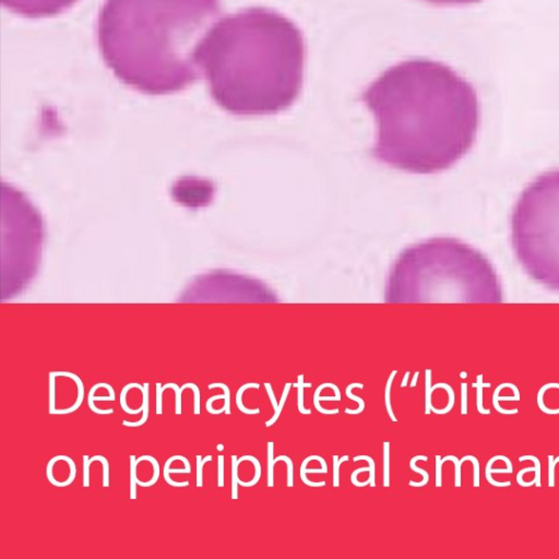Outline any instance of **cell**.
<instances>
[{
	"mask_svg": "<svg viewBox=\"0 0 559 559\" xmlns=\"http://www.w3.org/2000/svg\"><path fill=\"white\" fill-rule=\"evenodd\" d=\"M426 395H425V414H429L431 412V369H426Z\"/></svg>",
	"mask_w": 559,
	"mask_h": 559,
	"instance_id": "obj_31",
	"label": "cell"
},
{
	"mask_svg": "<svg viewBox=\"0 0 559 559\" xmlns=\"http://www.w3.org/2000/svg\"><path fill=\"white\" fill-rule=\"evenodd\" d=\"M527 460H532V461L535 463V466H532V468H526V469H522L519 473L518 475H516V479L521 478L523 475H525L526 473L528 472H535V485L537 487H541V463H540V460L537 459L536 457L534 456H523V457H520L519 458V461L522 462V461H527Z\"/></svg>",
	"mask_w": 559,
	"mask_h": 559,
	"instance_id": "obj_10",
	"label": "cell"
},
{
	"mask_svg": "<svg viewBox=\"0 0 559 559\" xmlns=\"http://www.w3.org/2000/svg\"><path fill=\"white\" fill-rule=\"evenodd\" d=\"M499 401H520L519 389L512 384H501L493 393V404L496 411L501 414H516L518 409H505L499 405Z\"/></svg>",
	"mask_w": 559,
	"mask_h": 559,
	"instance_id": "obj_7",
	"label": "cell"
},
{
	"mask_svg": "<svg viewBox=\"0 0 559 559\" xmlns=\"http://www.w3.org/2000/svg\"><path fill=\"white\" fill-rule=\"evenodd\" d=\"M180 455H176V456H173L169 458L167 461L165 462V465H164V471H163V474H164V478L166 480V483L169 484L171 486H174V487H187L189 485V482L188 480H185V482H176V480H173L171 478V476H169V473H186V474H189L190 472H192V470H189L187 468L185 469H174L172 470L171 469V464L172 462H174L175 460L179 459Z\"/></svg>",
	"mask_w": 559,
	"mask_h": 559,
	"instance_id": "obj_8",
	"label": "cell"
},
{
	"mask_svg": "<svg viewBox=\"0 0 559 559\" xmlns=\"http://www.w3.org/2000/svg\"><path fill=\"white\" fill-rule=\"evenodd\" d=\"M350 457L346 455L339 458L338 455H333V487L340 486V466L342 463L349 461Z\"/></svg>",
	"mask_w": 559,
	"mask_h": 559,
	"instance_id": "obj_30",
	"label": "cell"
},
{
	"mask_svg": "<svg viewBox=\"0 0 559 559\" xmlns=\"http://www.w3.org/2000/svg\"><path fill=\"white\" fill-rule=\"evenodd\" d=\"M209 389H214V388H221L222 390L224 391L225 393V404H224V408H225V414L226 415H230L231 414V392H230V388L228 387V385H224V384H211L209 385L208 387Z\"/></svg>",
	"mask_w": 559,
	"mask_h": 559,
	"instance_id": "obj_34",
	"label": "cell"
},
{
	"mask_svg": "<svg viewBox=\"0 0 559 559\" xmlns=\"http://www.w3.org/2000/svg\"><path fill=\"white\" fill-rule=\"evenodd\" d=\"M354 388H360V389H363V388H364V385H363V384H351V385H349L348 387H346V389H345V394H346V397H348V398L351 399V400L356 401V402L358 403V404H359V407H358L357 409L345 408V411H344V412H345L346 414H353V415H355V414L362 413V412L364 411V409H365V401H364L362 398H359V397H357V395H354V394L352 393V390H353Z\"/></svg>",
	"mask_w": 559,
	"mask_h": 559,
	"instance_id": "obj_14",
	"label": "cell"
},
{
	"mask_svg": "<svg viewBox=\"0 0 559 559\" xmlns=\"http://www.w3.org/2000/svg\"><path fill=\"white\" fill-rule=\"evenodd\" d=\"M460 377H461V378H463V379H464V378H466V377H468V374H466L465 371H463V372H461V374H460Z\"/></svg>",
	"mask_w": 559,
	"mask_h": 559,
	"instance_id": "obj_48",
	"label": "cell"
},
{
	"mask_svg": "<svg viewBox=\"0 0 559 559\" xmlns=\"http://www.w3.org/2000/svg\"><path fill=\"white\" fill-rule=\"evenodd\" d=\"M362 100L376 120L374 157L401 171H444L476 140V91L442 62L402 61L369 84Z\"/></svg>",
	"mask_w": 559,
	"mask_h": 559,
	"instance_id": "obj_1",
	"label": "cell"
},
{
	"mask_svg": "<svg viewBox=\"0 0 559 559\" xmlns=\"http://www.w3.org/2000/svg\"><path fill=\"white\" fill-rule=\"evenodd\" d=\"M559 463V457L555 458L553 455L548 456V486H555V468Z\"/></svg>",
	"mask_w": 559,
	"mask_h": 559,
	"instance_id": "obj_36",
	"label": "cell"
},
{
	"mask_svg": "<svg viewBox=\"0 0 559 559\" xmlns=\"http://www.w3.org/2000/svg\"><path fill=\"white\" fill-rule=\"evenodd\" d=\"M442 486V462L439 455L436 456V487Z\"/></svg>",
	"mask_w": 559,
	"mask_h": 559,
	"instance_id": "obj_41",
	"label": "cell"
},
{
	"mask_svg": "<svg viewBox=\"0 0 559 559\" xmlns=\"http://www.w3.org/2000/svg\"><path fill=\"white\" fill-rule=\"evenodd\" d=\"M439 388L444 389V390L448 392V395H449L448 405L445 406L444 408H442V409H438V408H436V407H434V406H431V411H433V412L436 413V414H447V413H449V412L451 411L452 407H454V405H455V401H456L455 391H454V389H452V388H451L449 385H447V384H437V385H435V386L431 387V390L435 391L436 389H439Z\"/></svg>",
	"mask_w": 559,
	"mask_h": 559,
	"instance_id": "obj_16",
	"label": "cell"
},
{
	"mask_svg": "<svg viewBox=\"0 0 559 559\" xmlns=\"http://www.w3.org/2000/svg\"><path fill=\"white\" fill-rule=\"evenodd\" d=\"M217 486L224 487V456L217 457Z\"/></svg>",
	"mask_w": 559,
	"mask_h": 559,
	"instance_id": "obj_40",
	"label": "cell"
},
{
	"mask_svg": "<svg viewBox=\"0 0 559 559\" xmlns=\"http://www.w3.org/2000/svg\"><path fill=\"white\" fill-rule=\"evenodd\" d=\"M473 388H476L477 389V394H476V406H477V411L480 413V414H491V411L490 409H486L484 408L483 406V389L484 388H491L492 385L488 383V384H484L483 383V375H478L477 376V381L475 384L472 385Z\"/></svg>",
	"mask_w": 559,
	"mask_h": 559,
	"instance_id": "obj_15",
	"label": "cell"
},
{
	"mask_svg": "<svg viewBox=\"0 0 559 559\" xmlns=\"http://www.w3.org/2000/svg\"><path fill=\"white\" fill-rule=\"evenodd\" d=\"M259 387H260L259 384H246V385H243L242 387L238 389V391L236 393V405H237V407H238V409L240 412H243L245 414H248V415H253V414H259L260 413L259 408H252V409L247 408L243 404V394L247 390V389H250V388L259 389Z\"/></svg>",
	"mask_w": 559,
	"mask_h": 559,
	"instance_id": "obj_11",
	"label": "cell"
},
{
	"mask_svg": "<svg viewBox=\"0 0 559 559\" xmlns=\"http://www.w3.org/2000/svg\"><path fill=\"white\" fill-rule=\"evenodd\" d=\"M313 456H310L308 458H306L305 460H304L303 463H302V466H301V477H302V480L304 483H305L306 485L310 486V487H323L325 486V482H318V483H315V482H311V480H309L307 477H306V473H325V471L323 469H320V470H317V469H307V464L308 462L313 461Z\"/></svg>",
	"mask_w": 559,
	"mask_h": 559,
	"instance_id": "obj_13",
	"label": "cell"
},
{
	"mask_svg": "<svg viewBox=\"0 0 559 559\" xmlns=\"http://www.w3.org/2000/svg\"><path fill=\"white\" fill-rule=\"evenodd\" d=\"M426 2L437 6H463L476 4L480 0H426Z\"/></svg>",
	"mask_w": 559,
	"mask_h": 559,
	"instance_id": "obj_33",
	"label": "cell"
},
{
	"mask_svg": "<svg viewBox=\"0 0 559 559\" xmlns=\"http://www.w3.org/2000/svg\"><path fill=\"white\" fill-rule=\"evenodd\" d=\"M196 459H197V487L200 488L203 486V466L207 462H211L213 458H212L211 455L204 458H202L201 455H197Z\"/></svg>",
	"mask_w": 559,
	"mask_h": 559,
	"instance_id": "obj_25",
	"label": "cell"
},
{
	"mask_svg": "<svg viewBox=\"0 0 559 559\" xmlns=\"http://www.w3.org/2000/svg\"><path fill=\"white\" fill-rule=\"evenodd\" d=\"M77 0H2L10 11L27 18H44L58 15L70 8Z\"/></svg>",
	"mask_w": 559,
	"mask_h": 559,
	"instance_id": "obj_6",
	"label": "cell"
},
{
	"mask_svg": "<svg viewBox=\"0 0 559 559\" xmlns=\"http://www.w3.org/2000/svg\"><path fill=\"white\" fill-rule=\"evenodd\" d=\"M188 388H189V389H192V390H193L194 393H195V395H194V401H195V403H194V413H195L196 415H199L200 412H201V407H200L201 395H200L199 388H198V386L195 385V384L188 383V384L183 385L180 389H181V391H183V390H185V389H188Z\"/></svg>",
	"mask_w": 559,
	"mask_h": 559,
	"instance_id": "obj_28",
	"label": "cell"
},
{
	"mask_svg": "<svg viewBox=\"0 0 559 559\" xmlns=\"http://www.w3.org/2000/svg\"><path fill=\"white\" fill-rule=\"evenodd\" d=\"M398 374L397 370H393L390 376H389L388 378V381H387V385H386V390H385V403H386V407H387V412L389 414V417H390L392 422H398V419L394 416L393 414V409H392V406H391V387H392V383H393V379H394V376Z\"/></svg>",
	"mask_w": 559,
	"mask_h": 559,
	"instance_id": "obj_19",
	"label": "cell"
},
{
	"mask_svg": "<svg viewBox=\"0 0 559 559\" xmlns=\"http://www.w3.org/2000/svg\"><path fill=\"white\" fill-rule=\"evenodd\" d=\"M140 478L137 475V458L136 456H130V498L136 499L137 498V490L136 486L138 485V480Z\"/></svg>",
	"mask_w": 559,
	"mask_h": 559,
	"instance_id": "obj_21",
	"label": "cell"
},
{
	"mask_svg": "<svg viewBox=\"0 0 559 559\" xmlns=\"http://www.w3.org/2000/svg\"><path fill=\"white\" fill-rule=\"evenodd\" d=\"M311 387H313V385H311L310 383H308V384L304 383V375H300L297 384H293V388L299 389V395H297V406H299V411L304 415L311 414V409L305 408V406H304V389L311 388Z\"/></svg>",
	"mask_w": 559,
	"mask_h": 559,
	"instance_id": "obj_18",
	"label": "cell"
},
{
	"mask_svg": "<svg viewBox=\"0 0 559 559\" xmlns=\"http://www.w3.org/2000/svg\"><path fill=\"white\" fill-rule=\"evenodd\" d=\"M420 460H423V461H427L428 457L423 456V455H421V456H415L414 458H412L411 462H409V468H411V470H413L414 472L420 473L421 475L423 476V479H422V482H420V483H417V482H409V486H413V487H423V486H425V485L428 483V480H429V474H428V472H426L425 470H423V469L419 468V466L416 465V462H417V461H420Z\"/></svg>",
	"mask_w": 559,
	"mask_h": 559,
	"instance_id": "obj_12",
	"label": "cell"
},
{
	"mask_svg": "<svg viewBox=\"0 0 559 559\" xmlns=\"http://www.w3.org/2000/svg\"><path fill=\"white\" fill-rule=\"evenodd\" d=\"M265 388H266V390H267V392H268V394H269V399H270V401H271V403H272V406H273L274 411H275V409L278 408L279 403L277 402V399H275V395H274V393H273L272 387H271L270 384L266 383V384H265Z\"/></svg>",
	"mask_w": 559,
	"mask_h": 559,
	"instance_id": "obj_44",
	"label": "cell"
},
{
	"mask_svg": "<svg viewBox=\"0 0 559 559\" xmlns=\"http://www.w3.org/2000/svg\"><path fill=\"white\" fill-rule=\"evenodd\" d=\"M238 459L236 455L232 456V499L238 498Z\"/></svg>",
	"mask_w": 559,
	"mask_h": 559,
	"instance_id": "obj_23",
	"label": "cell"
},
{
	"mask_svg": "<svg viewBox=\"0 0 559 559\" xmlns=\"http://www.w3.org/2000/svg\"><path fill=\"white\" fill-rule=\"evenodd\" d=\"M384 486L390 487V443L384 442Z\"/></svg>",
	"mask_w": 559,
	"mask_h": 559,
	"instance_id": "obj_24",
	"label": "cell"
},
{
	"mask_svg": "<svg viewBox=\"0 0 559 559\" xmlns=\"http://www.w3.org/2000/svg\"><path fill=\"white\" fill-rule=\"evenodd\" d=\"M468 461H471L473 463V468H474V487H478L479 486V463H478V460L473 457V456H468Z\"/></svg>",
	"mask_w": 559,
	"mask_h": 559,
	"instance_id": "obj_43",
	"label": "cell"
},
{
	"mask_svg": "<svg viewBox=\"0 0 559 559\" xmlns=\"http://www.w3.org/2000/svg\"><path fill=\"white\" fill-rule=\"evenodd\" d=\"M279 461H284L287 464V487L294 486V465L291 458L287 456H279L278 458H274V463Z\"/></svg>",
	"mask_w": 559,
	"mask_h": 559,
	"instance_id": "obj_29",
	"label": "cell"
},
{
	"mask_svg": "<svg viewBox=\"0 0 559 559\" xmlns=\"http://www.w3.org/2000/svg\"><path fill=\"white\" fill-rule=\"evenodd\" d=\"M419 376H420V371H416L415 375H414V377H413L412 383H411V385H409L412 388L416 387V385H417V379H419Z\"/></svg>",
	"mask_w": 559,
	"mask_h": 559,
	"instance_id": "obj_46",
	"label": "cell"
},
{
	"mask_svg": "<svg viewBox=\"0 0 559 559\" xmlns=\"http://www.w3.org/2000/svg\"><path fill=\"white\" fill-rule=\"evenodd\" d=\"M445 461H452V462L455 463V468H456V487H460V486H461V465H462V462H461V461H459L458 458L455 457V456H447V457H444L443 459H441L442 464H443Z\"/></svg>",
	"mask_w": 559,
	"mask_h": 559,
	"instance_id": "obj_35",
	"label": "cell"
},
{
	"mask_svg": "<svg viewBox=\"0 0 559 559\" xmlns=\"http://www.w3.org/2000/svg\"><path fill=\"white\" fill-rule=\"evenodd\" d=\"M305 58L301 30L266 8L224 17L197 52L213 100L238 116L272 115L291 107L301 93Z\"/></svg>",
	"mask_w": 559,
	"mask_h": 559,
	"instance_id": "obj_2",
	"label": "cell"
},
{
	"mask_svg": "<svg viewBox=\"0 0 559 559\" xmlns=\"http://www.w3.org/2000/svg\"><path fill=\"white\" fill-rule=\"evenodd\" d=\"M246 460H247V461H250V462L254 465V471H256V472H254V476H253V478H252L251 480H249V482H244V480H240V478H239V479H238V484H239L240 486H243V487H252V486H254V485H256V484L259 482V479H260V477H261V464H260V462L258 461V459H257V458H254L253 456H250V455H247V456H244V457H242V458H239V459H238V462H239V464H240L242 462L246 461Z\"/></svg>",
	"mask_w": 559,
	"mask_h": 559,
	"instance_id": "obj_9",
	"label": "cell"
},
{
	"mask_svg": "<svg viewBox=\"0 0 559 559\" xmlns=\"http://www.w3.org/2000/svg\"><path fill=\"white\" fill-rule=\"evenodd\" d=\"M220 0H106L97 38L106 65L141 93L179 92L199 78L197 52Z\"/></svg>",
	"mask_w": 559,
	"mask_h": 559,
	"instance_id": "obj_3",
	"label": "cell"
},
{
	"mask_svg": "<svg viewBox=\"0 0 559 559\" xmlns=\"http://www.w3.org/2000/svg\"><path fill=\"white\" fill-rule=\"evenodd\" d=\"M216 449H217L218 451H223V450H224V445H223L222 443L217 444V445H216Z\"/></svg>",
	"mask_w": 559,
	"mask_h": 559,
	"instance_id": "obj_47",
	"label": "cell"
},
{
	"mask_svg": "<svg viewBox=\"0 0 559 559\" xmlns=\"http://www.w3.org/2000/svg\"><path fill=\"white\" fill-rule=\"evenodd\" d=\"M90 458L88 455H83V486L90 487Z\"/></svg>",
	"mask_w": 559,
	"mask_h": 559,
	"instance_id": "obj_39",
	"label": "cell"
},
{
	"mask_svg": "<svg viewBox=\"0 0 559 559\" xmlns=\"http://www.w3.org/2000/svg\"><path fill=\"white\" fill-rule=\"evenodd\" d=\"M551 388H557L559 389V384H547L545 385L541 388V390L539 391V393H537V404H539V407L541 411L543 413H546V414H559V408H554V409H550L548 407L545 406L544 402H543V398H544V393L545 391H547L548 389H551Z\"/></svg>",
	"mask_w": 559,
	"mask_h": 559,
	"instance_id": "obj_22",
	"label": "cell"
},
{
	"mask_svg": "<svg viewBox=\"0 0 559 559\" xmlns=\"http://www.w3.org/2000/svg\"><path fill=\"white\" fill-rule=\"evenodd\" d=\"M273 442H268V486L273 487V466H274V458H273Z\"/></svg>",
	"mask_w": 559,
	"mask_h": 559,
	"instance_id": "obj_27",
	"label": "cell"
},
{
	"mask_svg": "<svg viewBox=\"0 0 559 559\" xmlns=\"http://www.w3.org/2000/svg\"><path fill=\"white\" fill-rule=\"evenodd\" d=\"M169 388H172L175 391V413L177 415L181 414V389L178 387V385L171 383L169 384Z\"/></svg>",
	"mask_w": 559,
	"mask_h": 559,
	"instance_id": "obj_37",
	"label": "cell"
},
{
	"mask_svg": "<svg viewBox=\"0 0 559 559\" xmlns=\"http://www.w3.org/2000/svg\"><path fill=\"white\" fill-rule=\"evenodd\" d=\"M461 414H468V385H461Z\"/></svg>",
	"mask_w": 559,
	"mask_h": 559,
	"instance_id": "obj_42",
	"label": "cell"
},
{
	"mask_svg": "<svg viewBox=\"0 0 559 559\" xmlns=\"http://www.w3.org/2000/svg\"><path fill=\"white\" fill-rule=\"evenodd\" d=\"M116 399V395H111L109 394L108 397H95L94 394H92L89 392V395H88V405L90 407L91 411H93L94 413L96 414H100V415H108V414H113L114 413V409L113 408H107V409H102V408H98L94 405V401H109V402H114Z\"/></svg>",
	"mask_w": 559,
	"mask_h": 559,
	"instance_id": "obj_17",
	"label": "cell"
},
{
	"mask_svg": "<svg viewBox=\"0 0 559 559\" xmlns=\"http://www.w3.org/2000/svg\"><path fill=\"white\" fill-rule=\"evenodd\" d=\"M225 398H226V397H225V393H224V394H220V395H213V397H211V398L207 401V404H206L207 411H208L210 414H213V415L221 414V413L225 412L224 406H223L222 408H220V409H215V408L212 407V403H213L214 401H216V400H222V399L225 400Z\"/></svg>",
	"mask_w": 559,
	"mask_h": 559,
	"instance_id": "obj_38",
	"label": "cell"
},
{
	"mask_svg": "<svg viewBox=\"0 0 559 559\" xmlns=\"http://www.w3.org/2000/svg\"><path fill=\"white\" fill-rule=\"evenodd\" d=\"M100 461L103 465V487L109 486V463L108 460L102 455H96L90 459V462Z\"/></svg>",
	"mask_w": 559,
	"mask_h": 559,
	"instance_id": "obj_26",
	"label": "cell"
},
{
	"mask_svg": "<svg viewBox=\"0 0 559 559\" xmlns=\"http://www.w3.org/2000/svg\"><path fill=\"white\" fill-rule=\"evenodd\" d=\"M512 247L525 271L559 291V169L530 182L511 214Z\"/></svg>",
	"mask_w": 559,
	"mask_h": 559,
	"instance_id": "obj_5",
	"label": "cell"
},
{
	"mask_svg": "<svg viewBox=\"0 0 559 559\" xmlns=\"http://www.w3.org/2000/svg\"><path fill=\"white\" fill-rule=\"evenodd\" d=\"M359 460H365V461H367L368 464H369L370 476H369V478H368L370 480L369 485L371 487H376V480H375V478H376V464H375L374 459L370 458V457H368V456H357V457H355L353 459V461L357 462V461H359Z\"/></svg>",
	"mask_w": 559,
	"mask_h": 559,
	"instance_id": "obj_32",
	"label": "cell"
},
{
	"mask_svg": "<svg viewBox=\"0 0 559 559\" xmlns=\"http://www.w3.org/2000/svg\"><path fill=\"white\" fill-rule=\"evenodd\" d=\"M292 386H293L292 384H286V385H285L284 390H283L282 397H281V401H280L279 405H278V408L274 411V415L272 416V419L266 422V426H267V427H271V426L273 425V424L279 420V417H280V415H281V413H282V409H283V407H284V404H285V402H286V399H287V397H288V392H289V390H291V387H292Z\"/></svg>",
	"mask_w": 559,
	"mask_h": 559,
	"instance_id": "obj_20",
	"label": "cell"
},
{
	"mask_svg": "<svg viewBox=\"0 0 559 559\" xmlns=\"http://www.w3.org/2000/svg\"><path fill=\"white\" fill-rule=\"evenodd\" d=\"M388 301H501L496 269L485 254L455 238L441 237L408 247L387 282Z\"/></svg>",
	"mask_w": 559,
	"mask_h": 559,
	"instance_id": "obj_4",
	"label": "cell"
},
{
	"mask_svg": "<svg viewBox=\"0 0 559 559\" xmlns=\"http://www.w3.org/2000/svg\"><path fill=\"white\" fill-rule=\"evenodd\" d=\"M408 376H409V371H406V372H405V375H404V377H403L402 383H401V387H402V388H404V387H406V385H407V381H408Z\"/></svg>",
	"mask_w": 559,
	"mask_h": 559,
	"instance_id": "obj_45",
	"label": "cell"
}]
</instances>
